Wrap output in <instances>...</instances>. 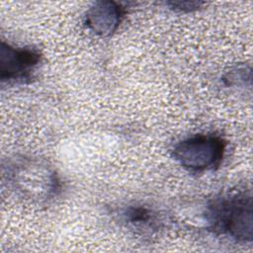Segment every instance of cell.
Returning <instances> with one entry per match:
<instances>
[{"label": "cell", "instance_id": "1", "mask_svg": "<svg viewBox=\"0 0 253 253\" xmlns=\"http://www.w3.org/2000/svg\"><path fill=\"white\" fill-rule=\"evenodd\" d=\"M207 219L218 234L236 241H252V198L237 193L214 199L208 207Z\"/></svg>", "mask_w": 253, "mask_h": 253}, {"label": "cell", "instance_id": "2", "mask_svg": "<svg viewBox=\"0 0 253 253\" xmlns=\"http://www.w3.org/2000/svg\"><path fill=\"white\" fill-rule=\"evenodd\" d=\"M225 142L212 134H197L175 145L174 158L186 169L195 172L211 170L219 165Z\"/></svg>", "mask_w": 253, "mask_h": 253}, {"label": "cell", "instance_id": "3", "mask_svg": "<svg viewBox=\"0 0 253 253\" xmlns=\"http://www.w3.org/2000/svg\"><path fill=\"white\" fill-rule=\"evenodd\" d=\"M40 61V54L29 48H16L2 43L1 79L24 80L30 77L34 67Z\"/></svg>", "mask_w": 253, "mask_h": 253}, {"label": "cell", "instance_id": "4", "mask_svg": "<svg viewBox=\"0 0 253 253\" xmlns=\"http://www.w3.org/2000/svg\"><path fill=\"white\" fill-rule=\"evenodd\" d=\"M123 16V9L115 3L100 2L87 12L85 24L96 35L106 37L116 31Z\"/></svg>", "mask_w": 253, "mask_h": 253}]
</instances>
